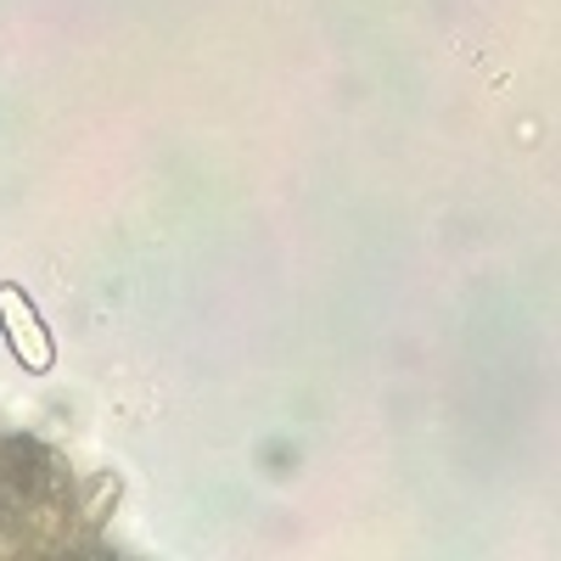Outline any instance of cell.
I'll return each mask as SVG.
<instances>
[{"mask_svg": "<svg viewBox=\"0 0 561 561\" xmlns=\"http://www.w3.org/2000/svg\"><path fill=\"white\" fill-rule=\"evenodd\" d=\"M0 332L12 343V359L28 370V377H45L57 365V343H51V325L34 309V298L18 287V280H0Z\"/></svg>", "mask_w": 561, "mask_h": 561, "instance_id": "1", "label": "cell"}]
</instances>
